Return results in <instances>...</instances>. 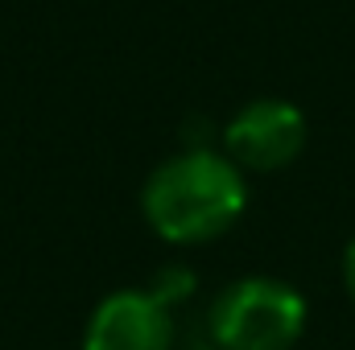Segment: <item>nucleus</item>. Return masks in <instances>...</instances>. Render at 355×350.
<instances>
[{"instance_id":"f257e3e1","label":"nucleus","mask_w":355,"mask_h":350,"mask_svg":"<svg viewBox=\"0 0 355 350\" xmlns=\"http://www.w3.org/2000/svg\"><path fill=\"white\" fill-rule=\"evenodd\" d=\"M244 202L248 190L240 165L211 149H182L149 174L141 194L149 227L170 243H202L223 235L244 214Z\"/></svg>"},{"instance_id":"f03ea898","label":"nucleus","mask_w":355,"mask_h":350,"mask_svg":"<svg viewBox=\"0 0 355 350\" xmlns=\"http://www.w3.org/2000/svg\"><path fill=\"white\" fill-rule=\"evenodd\" d=\"M306 301L281 280H236L211 305V338L219 350H289L302 338Z\"/></svg>"},{"instance_id":"7ed1b4c3","label":"nucleus","mask_w":355,"mask_h":350,"mask_svg":"<svg viewBox=\"0 0 355 350\" xmlns=\"http://www.w3.org/2000/svg\"><path fill=\"white\" fill-rule=\"evenodd\" d=\"M227 157L244 169H281L289 165L302 145H306V120L293 103L285 99H257L244 111H236V120L223 132Z\"/></svg>"},{"instance_id":"20e7f679","label":"nucleus","mask_w":355,"mask_h":350,"mask_svg":"<svg viewBox=\"0 0 355 350\" xmlns=\"http://www.w3.org/2000/svg\"><path fill=\"white\" fill-rule=\"evenodd\" d=\"M83 350H174L170 305L157 293H112L91 313Z\"/></svg>"},{"instance_id":"39448f33","label":"nucleus","mask_w":355,"mask_h":350,"mask_svg":"<svg viewBox=\"0 0 355 350\" xmlns=\"http://www.w3.org/2000/svg\"><path fill=\"white\" fill-rule=\"evenodd\" d=\"M343 280H347V293L355 297V239L347 243V256H343Z\"/></svg>"},{"instance_id":"423d86ee","label":"nucleus","mask_w":355,"mask_h":350,"mask_svg":"<svg viewBox=\"0 0 355 350\" xmlns=\"http://www.w3.org/2000/svg\"><path fill=\"white\" fill-rule=\"evenodd\" d=\"M198 350H219V347H198Z\"/></svg>"}]
</instances>
